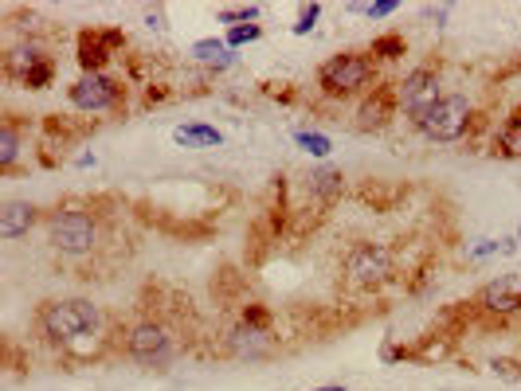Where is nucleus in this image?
Returning <instances> with one entry per match:
<instances>
[{"label": "nucleus", "mask_w": 521, "mask_h": 391, "mask_svg": "<svg viewBox=\"0 0 521 391\" xmlns=\"http://www.w3.org/2000/svg\"><path fill=\"white\" fill-rule=\"evenodd\" d=\"M36 329L51 345H75L79 337L102 329V313L91 298H55L36 313Z\"/></svg>", "instance_id": "nucleus-1"}, {"label": "nucleus", "mask_w": 521, "mask_h": 391, "mask_svg": "<svg viewBox=\"0 0 521 391\" xmlns=\"http://www.w3.org/2000/svg\"><path fill=\"white\" fill-rule=\"evenodd\" d=\"M48 239L63 259H87V255H95L98 243H102V223H98V212H91V208H75V204L51 212Z\"/></svg>", "instance_id": "nucleus-2"}, {"label": "nucleus", "mask_w": 521, "mask_h": 391, "mask_svg": "<svg viewBox=\"0 0 521 391\" xmlns=\"http://www.w3.org/2000/svg\"><path fill=\"white\" fill-rule=\"evenodd\" d=\"M377 67L369 55L361 51H341L330 55L322 67H318V87L330 98H353V94H365V90H377Z\"/></svg>", "instance_id": "nucleus-3"}, {"label": "nucleus", "mask_w": 521, "mask_h": 391, "mask_svg": "<svg viewBox=\"0 0 521 391\" xmlns=\"http://www.w3.org/2000/svg\"><path fill=\"white\" fill-rule=\"evenodd\" d=\"M474 106L467 94H443L424 118L416 122V130L424 133L427 141H459L463 133L471 130Z\"/></svg>", "instance_id": "nucleus-4"}, {"label": "nucleus", "mask_w": 521, "mask_h": 391, "mask_svg": "<svg viewBox=\"0 0 521 391\" xmlns=\"http://www.w3.org/2000/svg\"><path fill=\"white\" fill-rule=\"evenodd\" d=\"M122 352L138 364H165L173 356V329L157 317H142L134 325H126L122 333Z\"/></svg>", "instance_id": "nucleus-5"}, {"label": "nucleus", "mask_w": 521, "mask_h": 391, "mask_svg": "<svg viewBox=\"0 0 521 391\" xmlns=\"http://www.w3.org/2000/svg\"><path fill=\"white\" fill-rule=\"evenodd\" d=\"M396 274V255L384 243H357L345 255V278L361 290H377L384 282H392Z\"/></svg>", "instance_id": "nucleus-6"}, {"label": "nucleus", "mask_w": 521, "mask_h": 391, "mask_svg": "<svg viewBox=\"0 0 521 391\" xmlns=\"http://www.w3.org/2000/svg\"><path fill=\"white\" fill-rule=\"evenodd\" d=\"M443 83H439V71H431V67H416V71H408L404 75V83L396 87V102H400V110L412 118V122H420L427 110L443 98Z\"/></svg>", "instance_id": "nucleus-7"}, {"label": "nucleus", "mask_w": 521, "mask_h": 391, "mask_svg": "<svg viewBox=\"0 0 521 391\" xmlns=\"http://www.w3.org/2000/svg\"><path fill=\"white\" fill-rule=\"evenodd\" d=\"M67 94H71V106L83 110V114H106V110H114L122 102V87L110 75H102V71L79 75Z\"/></svg>", "instance_id": "nucleus-8"}, {"label": "nucleus", "mask_w": 521, "mask_h": 391, "mask_svg": "<svg viewBox=\"0 0 521 391\" xmlns=\"http://www.w3.org/2000/svg\"><path fill=\"white\" fill-rule=\"evenodd\" d=\"M474 305L482 313H490V317H514V313H521V274H498V278H490L478 290Z\"/></svg>", "instance_id": "nucleus-9"}, {"label": "nucleus", "mask_w": 521, "mask_h": 391, "mask_svg": "<svg viewBox=\"0 0 521 391\" xmlns=\"http://www.w3.org/2000/svg\"><path fill=\"white\" fill-rule=\"evenodd\" d=\"M114 47H126L122 32H83L79 36V67H83V75L102 71L106 59L114 55Z\"/></svg>", "instance_id": "nucleus-10"}, {"label": "nucleus", "mask_w": 521, "mask_h": 391, "mask_svg": "<svg viewBox=\"0 0 521 391\" xmlns=\"http://www.w3.org/2000/svg\"><path fill=\"white\" fill-rule=\"evenodd\" d=\"M224 345H228V352L239 356V360H263V356L271 352V337H267V329L239 321L236 329L224 337Z\"/></svg>", "instance_id": "nucleus-11"}, {"label": "nucleus", "mask_w": 521, "mask_h": 391, "mask_svg": "<svg viewBox=\"0 0 521 391\" xmlns=\"http://www.w3.org/2000/svg\"><path fill=\"white\" fill-rule=\"evenodd\" d=\"M40 223V208L36 204H28V200H8L4 208H0V239H20V235H28L32 227Z\"/></svg>", "instance_id": "nucleus-12"}, {"label": "nucleus", "mask_w": 521, "mask_h": 391, "mask_svg": "<svg viewBox=\"0 0 521 391\" xmlns=\"http://www.w3.org/2000/svg\"><path fill=\"white\" fill-rule=\"evenodd\" d=\"M396 110H400L396 90L377 87L365 102H361V110H357V126H361V130H380V126H388V118H392Z\"/></svg>", "instance_id": "nucleus-13"}, {"label": "nucleus", "mask_w": 521, "mask_h": 391, "mask_svg": "<svg viewBox=\"0 0 521 391\" xmlns=\"http://www.w3.org/2000/svg\"><path fill=\"white\" fill-rule=\"evenodd\" d=\"M44 63H51V55L40 40H24V44L8 47V55H4L8 79H24L28 71H36V67H44Z\"/></svg>", "instance_id": "nucleus-14"}, {"label": "nucleus", "mask_w": 521, "mask_h": 391, "mask_svg": "<svg viewBox=\"0 0 521 391\" xmlns=\"http://www.w3.org/2000/svg\"><path fill=\"white\" fill-rule=\"evenodd\" d=\"M173 141L185 145V149H216V145H224V133L216 130V126L192 122V126H177V130H173Z\"/></svg>", "instance_id": "nucleus-15"}, {"label": "nucleus", "mask_w": 521, "mask_h": 391, "mask_svg": "<svg viewBox=\"0 0 521 391\" xmlns=\"http://www.w3.org/2000/svg\"><path fill=\"white\" fill-rule=\"evenodd\" d=\"M498 153H502V157H521V106L502 122V130H498Z\"/></svg>", "instance_id": "nucleus-16"}, {"label": "nucleus", "mask_w": 521, "mask_h": 391, "mask_svg": "<svg viewBox=\"0 0 521 391\" xmlns=\"http://www.w3.org/2000/svg\"><path fill=\"white\" fill-rule=\"evenodd\" d=\"M341 184H345L341 169H318V173H310V192H314L318 200H333V196H341Z\"/></svg>", "instance_id": "nucleus-17"}, {"label": "nucleus", "mask_w": 521, "mask_h": 391, "mask_svg": "<svg viewBox=\"0 0 521 391\" xmlns=\"http://www.w3.org/2000/svg\"><path fill=\"white\" fill-rule=\"evenodd\" d=\"M16 153H20V130H16L12 118H4V126H0V169H12Z\"/></svg>", "instance_id": "nucleus-18"}, {"label": "nucleus", "mask_w": 521, "mask_h": 391, "mask_svg": "<svg viewBox=\"0 0 521 391\" xmlns=\"http://www.w3.org/2000/svg\"><path fill=\"white\" fill-rule=\"evenodd\" d=\"M192 55H196L200 63H216V67H228V63H232L228 40H200V44H192Z\"/></svg>", "instance_id": "nucleus-19"}, {"label": "nucleus", "mask_w": 521, "mask_h": 391, "mask_svg": "<svg viewBox=\"0 0 521 391\" xmlns=\"http://www.w3.org/2000/svg\"><path fill=\"white\" fill-rule=\"evenodd\" d=\"M294 141L306 149V153H314V157H326L333 145H330V137L326 133H314V130H298L294 133Z\"/></svg>", "instance_id": "nucleus-20"}, {"label": "nucleus", "mask_w": 521, "mask_h": 391, "mask_svg": "<svg viewBox=\"0 0 521 391\" xmlns=\"http://www.w3.org/2000/svg\"><path fill=\"white\" fill-rule=\"evenodd\" d=\"M255 20H259V8H255V4L224 8V12H220V24H228V28H243V24H255Z\"/></svg>", "instance_id": "nucleus-21"}, {"label": "nucleus", "mask_w": 521, "mask_h": 391, "mask_svg": "<svg viewBox=\"0 0 521 391\" xmlns=\"http://www.w3.org/2000/svg\"><path fill=\"white\" fill-rule=\"evenodd\" d=\"M404 51H408L404 36H377V40H373V55H377V59H400Z\"/></svg>", "instance_id": "nucleus-22"}, {"label": "nucleus", "mask_w": 521, "mask_h": 391, "mask_svg": "<svg viewBox=\"0 0 521 391\" xmlns=\"http://www.w3.org/2000/svg\"><path fill=\"white\" fill-rule=\"evenodd\" d=\"M263 36L259 24H243V28H228V47H243V44H255Z\"/></svg>", "instance_id": "nucleus-23"}, {"label": "nucleus", "mask_w": 521, "mask_h": 391, "mask_svg": "<svg viewBox=\"0 0 521 391\" xmlns=\"http://www.w3.org/2000/svg\"><path fill=\"white\" fill-rule=\"evenodd\" d=\"M51 79H55V63H44V67H36V71H28V75H24V79H20V83H24V87L28 90H44L51 83Z\"/></svg>", "instance_id": "nucleus-24"}, {"label": "nucleus", "mask_w": 521, "mask_h": 391, "mask_svg": "<svg viewBox=\"0 0 521 391\" xmlns=\"http://www.w3.org/2000/svg\"><path fill=\"white\" fill-rule=\"evenodd\" d=\"M322 16V4H306L302 8V16H298V24H294V36H306L310 28H314V20Z\"/></svg>", "instance_id": "nucleus-25"}, {"label": "nucleus", "mask_w": 521, "mask_h": 391, "mask_svg": "<svg viewBox=\"0 0 521 391\" xmlns=\"http://www.w3.org/2000/svg\"><path fill=\"white\" fill-rule=\"evenodd\" d=\"M396 8H400L396 0H377V4H365V16H369V20H380V16H392Z\"/></svg>", "instance_id": "nucleus-26"}, {"label": "nucleus", "mask_w": 521, "mask_h": 391, "mask_svg": "<svg viewBox=\"0 0 521 391\" xmlns=\"http://www.w3.org/2000/svg\"><path fill=\"white\" fill-rule=\"evenodd\" d=\"M145 24L157 28V32H165V12L161 8H145Z\"/></svg>", "instance_id": "nucleus-27"}, {"label": "nucleus", "mask_w": 521, "mask_h": 391, "mask_svg": "<svg viewBox=\"0 0 521 391\" xmlns=\"http://www.w3.org/2000/svg\"><path fill=\"white\" fill-rule=\"evenodd\" d=\"M314 391H345V388H337V384H330V388H314Z\"/></svg>", "instance_id": "nucleus-28"}, {"label": "nucleus", "mask_w": 521, "mask_h": 391, "mask_svg": "<svg viewBox=\"0 0 521 391\" xmlns=\"http://www.w3.org/2000/svg\"><path fill=\"white\" fill-rule=\"evenodd\" d=\"M518 243H521V227H518Z\"/></svg>", "instance_id": "nucleus-29"}]
</instances>
